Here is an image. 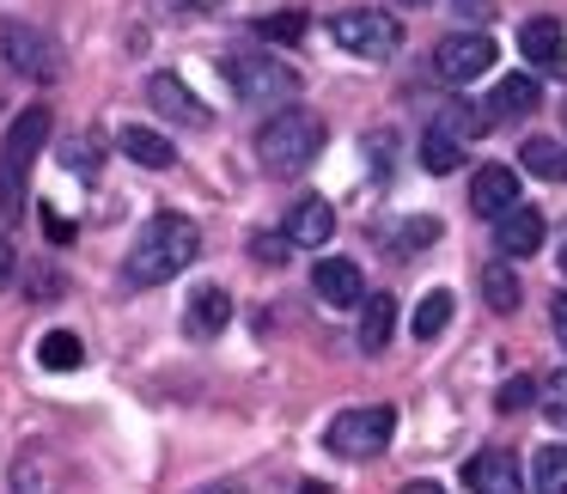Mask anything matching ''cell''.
<instances>
[{
    "mask_svg": "<svg viewBox=\"0 0 567 494\" xmlns=\"http://www.w3.org/2000/svg\"><path fill=\"white\" fill-rule=\"evenodd\" d=\"M196 257H202L196 220H184V214H153V220L141 226V238L128 245L123 281L128 287H165L172 275H184Z\"/></svg>",
    "mask_w": 567,
    "mask_h": 494,
    "instance_id": "obj_1",
    "label": "cell"
},
{
    "mask_svg": "<svg viewBox=\"0 0 567 494\" xmlns=\"http://www.w3.org/2000/svg\"><path fill=\"white\" fill-rule=\"evenodd\" d=\"M323 141H330L323 116L287 104V111H275L269 123L257 128V165H262L269 177H299V172H306V165L323 153Z\"/></svg>",
    "mask_w": 567,
    "mask_h": 494,
    "instance_id": "obj_2",
    "label": "cell"
},
{
    "mask_svg": "<svg viewBox=\"0 0 567 494\" xmlns=\"http://www.w3.org/2000/svg\"><path fill=\"white\" fill-rule=\"evenodd\" d=\"M55 116L43 111V104H31V111H19L13 123H7V141H0V208L13 214L19 202H25V184H31V165H38L43 141H50Z\"/></svg>",
    "mask_w": 567,
    "mask_h": 494,
    "instance_id": "obj_3",
    "label": "cell"
},
{
    "mask_svg": "<svg viewBox=\"0 0 567 494\" xmlns=\"http://www.w3.org/2000/svg\"><path fill=\"white\" fill-rule=\"evenodd\" d=\"M220 74L226 86L238 92V104H250V111H275V104H293L299 99V74L287 62H275V55H220Z\"/></svg>",
    "mask_w": 567,
    "mask_h": 494,
    "instance_id": "obj_4",
    "label": "cell"
},
{
    "mask_svg": "<svg viewBox=\"0 0 567 494\" xmlns=\"http://www.w3.org/2000/svg\"><path fill=\"white\" fill-rule=\"evenodd\" d=\"M330 43L360 62H391L403 50V25L396 13H379V7H348V13H330Z\"/></svg>",
    "mask_w": 567,
    "mask_h": 494,
    "instance_id": "obj_5",
    "label": "cell"
},
{
    "mask_svg": "<svg viewBox=\"0 0 567 494\" xmlns=\"http://www.w3.org/2000/svg\"><path fill=\"white\" fill-rule=\"evenodd\" d=\"M396 433V409L391 403H360V409H342V415L323 428V445L336 457H379Z\"/></svg>",
    "mask_w": 567,
    "mask_h": 494,
    "instance_id": "obj_6",
    "label": "cell"
},
{
    "mask_svg": "<svg viewBox=\"0 0 567 494\" xmlns=\"http://www.w3.org/2000/svg\"><path fill=\"white\" fill-rule=\"evenodd\" d=\"M0 55H7V68L25 80H38V86H55L62 80V43L50 38V31L38 25H0Z\"/></svg>",
    "mask_w": 567,
    "mask_h": 494,
    "instance_id": "obj_7",
    "label": "cell"
},
{
    "mask_svg": "<svg viewBox=\"0 0 567 494\" xmlns=\"http://www.w3.org/2000/svg\"><path fill=\"white\" fill-rule=\"evenodd\" d=\"M494 62H501V50H494L488 31H452V38H440V50H433V74H440L445 86H470V80H482Z\"/></svg>",
    "mask_w": 567,
    "mask_h": 494,
    "instance_id": "obj_8",
    "label": "cell"
},
{
    "mask_svg": "<svg viewBox=\"0 0 567 494\" xmlns=\"http://www.w3.org/2000/svg\"><path fill=\"white\" fill-rule=\"evenodd\" d=\"M518 55L530 62V74L567 80V31H561V19H525V31H518Z\"/></svg>",
    "mask_w": 567,
    "mask_h": 494,
    "instance_id": "obj_9",
    "label": "cell"
},
{
    "mask_svg": "<svg viewBox=\"0 0 567 494\" xmlns=\"http://www.w3.org/2000/svg\"><path fill=\"white\" fill-rule=\"evenodd\" d=\"M543 238H549L543 214L518 202V208H506L501 220H494V257H501V263H513V257H537V250H543Z\"/></svg>",
    "mask_w": 567,
    "mask_h": 494,
    "instance_id": "obj_10",
    "label": "cell"
},
{
    "mask_svg": "<svg viewBox=\"0 0 567 494\" xmlns=\"http://www.w3.org/2000/svg\"><path fill=\"white\" fill-rule=\"evenodd\" d=\"M281 238H287V245H299V250H323L336 238V208L323 196H299L293 208H287Z\"/></svg>",
    "mask_w": 567,
    "mask_h": 494,
    "instance_id": "obj_11",
    "label": "cell"
},
{
    "mask_svg": "<svg viewBox=\"0 0 567 494\" xmlns=\"http://www.w3.org/2000/svg\"><path fill=\"white\" fill-rule=\"evenodd\" d=\"M311 287H318L323 306H360L367 299V281H360V263L354 257H318L311 263Z\"/></svg>",
    "mask_w": 567,
    "mask_h": 494,
    "instance_id": "obj_12",
    "label": "cell"
},
{
    "mask_svg": "<svg viewBox=\"0 0 567 494\" xmlns=\"http://www.w3.org/2000/svg\"><path fill=\"white\" fill-rule=\"evenodd\" d=\"M464 488L470 494H525V470L513 452H476L464 464Z\"/></svg>",
    "mask_w": 567,
    "mask_h": 494,
    "instance_id": "obj_13",
    "label": "cell"
},
{
    "mask_svg": "<svg viewBox=\"0 0 567 494\" xmlns=\"http://www.w3.org/2000/svg\"><path fill=\"white\" fill-rule=\"evenodd\" d=\"M470 208H476V220H501L506 208H518V172L513 165H482L476 184H470Z\"/></svg>",
    "mask_w": 567,
    "mask_h": 494,
    "instance_id": "obj_14",
    "label": "cell"
},
{
    "mask_svg": "<svg viewBox=\"0 0 567 494\" xmlns=\"http://www.w3.org/2000/svg\"><path fill=\"white\" fill-rule=\"evenodd\" d=\"M147 99L159 104V111L172 116L177 128H208V104H202L177 74H153V80H147Z\"/></svg>",
    "mask_w": 567,
    "mask_h": 494,
    "instance_id": "obj_15",
    "label": "cell"
},
{
    "mask_svg": "<svg viewBox=\"0 0 567 494\" xmlns=\"http://www.w3.org/2000/svg\"><path fill=\"white\" fill-rule=\"evenodd\" d=\"M116 147H123V159L147 165V172H172L177 165V147L159 135V128H147V123H123L116 128Z\"/></svg>",
    "mask_w": 567,
    "mask_h": 494,
    "instance_id": "obj_16",
    "label": "cell"
},
{
    "mask_svg": "<svg viewBox=\"0 0 567 494\" xmlns=\"http://www.w3.org/2000/svg\"><path fill=\"white\" fill-rule=\"evenodd\" d=\"M7 488H13V494H62V470H55V457L43 452V445H31V452L13 457Z\"/></svg>",
    "mask_w": 567,
    "mask_h": 494,
    "instance_id": "obj_17",
    "label": "cell"
},
{
    "mask_svg": "<svg viewBox=\"0 0 567 494\" xmlns=\"http://www.w3.org/2000/svg\"><path fill=\"white\" fill-rule=\"evenodd\" d=\"M396 336V299L391 294H367L360 299V354H384Z\"/></svg>",
    "mask_w": 567,
    "mask_h": 494,
    "instance_id": "obj_18",
    "label": "cell"
},
{
    "mask_svg": "<svg viewBox=\"0 0 567 494\" xmlns=\"http://www.w3.org/2000/svg\"><path fill=\"white\" fill-rule=\"evenodd\" d=\"M476 287H482V299H488V311H501V318H513L518 311V299H525V287H518V275H513V263H482V275H476Z\"/></svg>",
    "mask_w": 567,
    "mask_h": 494,
    "instance_id": "obj_19",
    "label": "cell"
},
{
    "mask_svg": "<svg viewBox=\"0 0 567 494\" xmlns=\"http://www.w3.org/2000/svg\"><path fill=\"white\" fill-rule=\"evenodd\" d=\"M537 99H543V86H537V74H506L501 86L488 92V123H501V116H525V111H537Z\"/></svg>",
    "mask_w": 567,
    "mask_h": 494,
    "instance_id": "obj_20",
    "label": "cell"
},
{
    "mask_svg": "<svg viewBox=\"0 0 567 494\" xmlns=\"http://www.w3.org/2000/svg\"><path fill=\"white\" fill-rule=\"evenodd\" d=\"M233 318V294L226 287H196L189 294V336H220Z\"/></svg>",
    "mask_w": 567,
    "mask_h": 494,
    "instance_id": "obj_21",
    "label": "cell"
},
{
    "mask_svg": "<svg viewBox=\"0 0 567 494\" xmlns=\"http://www.w3.org/2000/svg\"><path fill=\"white\" fill-rule=\"evenodd\" d=\"M433 128H440V135H452L457 147H464V141L488 135V116H482V104L452 99V104H440V111H433Z\"/></svg>",
    "mask_w": 567,
    "mask_h": 494,
    "instance_id": "obj_22",
    "label": "cell"
},
{
    "mask_svg": "<svg viewBox=\"0 0 567 494\" xmlns=\"http://www.w3.org/2000/svg\"><path fill=\"white\" fill-rule=\"evenodd\" d=\"M518 159H525L530 177H549V184H567V147L549 135H530L525 147H518Z\"/></svg>",
    "mask_w": 567,
    "mask_h": 494,
    "instance_id": "obj_23",
    "label": "cell"
},
{
    "mask_svg": "<svg viewBox=\"0 0 567 494\" xmlns=\"http://www.w3.org/2000/svg\"><path fill=\"white\" fill-rule=\"evenodd\" d=\"M530 494H567V445L530 452Z\"/></svg>",
    "mask_w": 567,
    "mask_h": 494,
    "instance_id": "obj_24",
    "label": "cell"
},
{
    "mask_svg": "<svg viewBox=\"0 0 567 494\" xmlns=\"http://www.w3.org/2000/svg\"><path fill=\"white\" fill-rule=\"evenodd\" d=\"M452 306H457V299L445 294V287H433V294L415 306V323H409V330H415V342H440L445 323H452Z\"/></svg>",
    "mask_w": 567,
    "mask_h": 494,
    "instance_id": "obj_25",
    "label": "cell"
},
{
    "mask_svg": "<svg viewBox=\"0 0 567 494\" xmlns=\"http://www.w3.org/2000/svg\"><path fill=\"white\" fill-rule=\"evenodd\" d=\"M38 360H43L50 372H74L80 360H86V348H80V336H74V330H50V336L38 342Z\"/></svg>",
    "mask_w": 567,
    "mask_h": 494,
    "instance_id": "obj_26",
    "label": "cell"
},
{
    "mask_svg": "<svg viewBox=\"0 0 567 494\" xmlns=\"http://www.w3.org/2000/svg\"><path fill=\"white\" fill-rule=\"evenodd\" d=\"M421 165H427L433 177H452L457 165H464V147H457L452 135H440V128H427V135H421Z\"/></svg>",
    "mask_w": 567,
    "mask_h": 494,
    "instance_id": "obj_27",
    "label": "cell"
},
{
    "mask_svg": "<svg viewBox=\"0 0 567 494\" xmlns=\"http://www.w3.org/2000/svg\"><path fill=\"white\" fill-rule=\"evenodd\" d=\"M537 397H543V421L567 433V367H561V372H549V379L537 384Z\"/></svg>",
    "mask_w": 567,
    "mask_h": 494,
    "instance_id": "obj_28",
    "label": "cell"
},
{
    "mask_svg": "<svg viewBox=\"0 0 567 494\" xmlns=\"http://www.w3.org/2000/svg\"><path fill=\"white\" fill-rule=\"evenodd\" d=\"M250 31H257L262 43H299L306 38V13H269V19H257Z\"/></svg>",
    "mask_w": 567,
    "mask_h": 494,
    "instance_id": "obj_29",
    "label": "cell"
},
{
    "mask_svg": "<svg viewBox=\"0 0 567 494\" xmlns=\"http://www.w3.org/2000/svg\"><path fill=\"white\" fill-rule=\"evenodd\" d=\"M525 403H537V379H530V372H513V379L494 391V409H501V415H518Z\"/></svg>",
    "mask_w": 567,
    "mask_h": 494,
    "instance_id": "obj_30",
    "label": "cell"
},
{
    "mask_svg": "<svg viewBox=\"0 0 567 494\" xmlns=\"http://www.w3.org/2000/svg\"><path fill=\"white\" fill-rule=\"evenodd\" d=\"M433 238H440V220H409V226L391 233V245L396 250H421V245H433Z\"/></svg>",
    "mask_w": 567,
    "mask_h": 494,
    "instance_id": "obj_31",
    "label": "cell"
},
{
    "mask_svg": "<svg viewBox=\"0 0 567 494\" xmlns=\"http://www.w3.org/2000/svg\"><path fill=\"white\" fill-rule=\"evenodd\" d=\"M38 220H43V238H50V245H55V250H68V245H74V220H68V214H55V208H43V214H38Z\"/></svg>",
    "mask_w": 567,
    "mask_h": 494,
    "instance_id": "obj_32",
    "label": "cell"
},
{
    "mask_svg": "<svg viewBox=\"0 0 567 494\" xmlns=\"http://www.w3.org/2000/svg\"><path fill=\"white\" fill-rule=\"evenodd\" d=\"M250 257L275 269V263H287V238L281 233H257V238H250Z\"/></svg>",
    "mask_w": 567,
    "mask_h": 494,
    "instance_id": "obj_33",
    "label": "cell"
},
{
    "mask_svg": "<svg viewBox=\"0 0 567 494\" xmlns=\"http://www.w3.org/2000/svg\"><path fill=\"white\" fill-rule=\"evenodd\" d=\"M457 7V19H470V25H488L494 19V0H452Z\"/></svg>",
    "mask_w": 567,
    "mask_h": 494,
    "instance_id": "obj_34",
    "label": "cell"
},
{
    "mask_svg": "<svg viewBox=\"0 0 567 494\" xmlns=\"http://www.w3.org/2000/svg\"><path fill=\"white\" fill-rule=\"evenodd\" d=\"M549 323H555V342L567 348V287H561V294L549 299Z\"/></svg>",
    "mask_w": 567,
    "mask_h": 494,
    "instance_id": "obj_35",
    "label": "cell"
},
{
    "mask_svg": "<svg viewBox=\"0 0 567 494\" xmlns=\"http://www.w3.org/2000/svg\"><path fill=\"white\" fill-rule=\"evenodd\" d=\"M165 7H177V13H220L226 0H165Z\"/></svg>",
    "mask_w": 567,
    "mask_h": 494,
    "instance_id": "obj_36",
    "label": "cell"
},
{
    "mask_svg": "<svg viewBox=\"0 0 567 494\" xmlns=\"http://www.w3.org/2000/svg\"><path fill=\"white\" fill-rule=\"evenodd\" d=\"M13 269H19V257H13V245H7V233H0V287L13 281Z\"/></svg>",
    "mask_w": 567,
    "mask_h": 494,
    "instance_id": "obj_37",
    "label": "cell"
},
{
    "mask_svg": "<svg viewBox=\"0 0 567 494\" xmlns=\"http://www.w3.org/2000/svg\"><path fill=\"white\" fill-rule=\"evenodd\" d=\"M403 494H445L440 482H403Z\"/></svg>",
    "mask_w": 567,
    "mask_h": 494,
    "instance_id": "obj_38",
    "label": "cell"
},
{
    "mask_svg": "<svg viewBox=\"0 0 567 494\" xmlns=\"http://www.w3.org/2000/svg\"><path fill=\"white\" fill-rule=\"evenodd\" d=\"M293 494H330V482H299Z\"/></svg>",
    "mask_w": 567,
    "mask_h": 494,
    "instance_id": "obj_39",
    "label": "cell"
},
{
    "mask_svg": "<svg viewBox=\"0 0 567 494\" xmlns=\"http://www.w3.org/2000/svg\"><path fill=\"white\" fill-rule=\"evenodd\" d=\"M202 494H245L238 482H214V488H202Z\"/></svg>",
    "mask_w": 567,
    "mask_h": 494,
    "instance_id": "obj_40",
    "label": "cell"
},
{
    "mask_svg": "<svg viewBox=\"0 0 567 494\" xmlns=\"http://www.w3.org/2000/svg\"><path fill=\"white\" fill-rule=\"evenodd\" d=\"M555 263H561V275H567V238H561V257H555Z\"/></svg>",
    "mask_w": 567,
    "mask_h": 494,
    "instance_id": "obj_41",
    "label": "cell"
},
{
    "mask_svg": "<svg viewBox=\"0 0 567 494\" xmlns=\"http://www.w3.org/2000/svg\"><path fill=\"white\" fill-rule=\"evenodd\" d=\"M396 7H421V0H396Z\"/></svg>",
    "mask_w": 567,
    "mask_h": 494,
    "instance_id": "obj_42",
    "label": "cell"
}]
</instances>
